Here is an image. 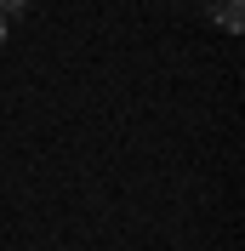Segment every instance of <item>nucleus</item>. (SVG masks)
<instances>
[{"label":"nucleus","mask_w":245,"mask_h":251,"mask_svg":"<svg viewBox=\"0 0 245 251\" xmlns=\"http://www.w3.org/2000/svg\"><path fill=\"white\" fill-rule=\"evenodd\" d=\"M211 23L228 29V34H240L245 29V0H211Z\"/></svg>","instance_id":"nucleus-1"},{"label":"nucleus","mask_w":245,"mask_h":251,"mask_svg":"<svg viewBox=\"0 0 245 251\" xmlns=\"http://www.w3.org/2000/svg\"><path fill=\"white\" fill-rule=\"evenodd\" d=\"M23 6H29V0H0V17H6V12H23Z\"/></svg>","instance_id":"nucleus-2"},{"label":"nucleus","mask_w":245,"mask_h":251,"mask_svg":"<svg viewBox=\"0 0 245 251\" xmlns=\"http://www.w3.org/2000/svg\"><path fill=\"white\" fill-rule=\"evenodd\" d=\"M0 40H6V17H0Z\"/></svg>","instance_id":"nucleus-3"}]
</instances>
